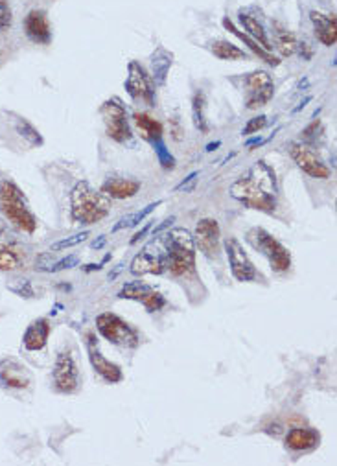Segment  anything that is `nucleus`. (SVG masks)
Returning <instances> with one entry per match:
<instances>
[{
  "label": "nucleus",
  "instance_id": "nucleus-25",
  "mask_svg": "<svg viewBox=\"0 0 337 466\" xmlns=\"http://www.w3.org/2000/svg\"><path fill=\"white\" fill-rule=\"evenodd\" d=\"M172 65L173 54L168 52L165 46H159L153 52V56H151V79H153V83L162 87L166 83V78H168Z\"/></svg>",
  "mask_w": 337,
  "mask_h": 466
},
{
  "label": "nucleus",
  "instance_id": "nucleus-45",
  "mask_svg": "<svg viewBox=\"0 0 337 466\" xmlns=\"http://www.w3.org/2000/svg\"><path fill=\"white\" fill-rule=\"evenodd\" d=\"M310 101H311V96H306V98H304V101H301V106L295 107V109H293V113H299V111H301V109H304V107H306L308 103H310Z\"/></svg>",
  "mask_w": 337,
  "mask_h": 466
},
{
  "label": "nucleus",
  "instance_id": "nucleus-19",
  "mask_svg": "<svg viewBox=\"0 0 337 466\" xmlns=\"http://www.w3.org/2000/svg\"><path fill=\"white\" fill-rule=\"evenodd\" d=\"M321 442V433L313 427H293L286 435V448L293 453H306Z\"/></svg>",
  "mask_w": 337,
  "mask_h": 466
},
{
  "label": "nucleus",
  "instance_id": "nucleus-5",
  "mask_svg": "<svg viewBox=\"0 0 337 466\" xmlns=\"http://www.w3.org/2000/svg\"><path fill=\"white\" fill-rule=\"evenodd\" d=\"M245 242L253 247L254 251L266 256L269 268L275 273H286L291 268V253L276 240L264 227H251L245 233Z\"/></svg>",
  "mask_w": 337,
  "mask_h": 466
},
{
  "label": "nucleus",
  "instance_id": "nucleus-41",
  "mask_svg": "<svg viewBox=\"0 0 337 466\" xmlns=\"http://www.w3.org/2000/svg\"><path fill=\"white\" fill-rule=\"evenodd\" d=\"M173 221H175V216H170L168 220H165V221H162V223H160V225H157L155 229L151 231V236H159V234L165 233L166 229H170V227H172Z\"/></svg>",
  "mask_w": 337,
  "mask_h": 466
},
{
  "label": "nucleus",
  "instance_id": "nucleus-31",
  "mask_svg": "<svg viewBox=\"0 0 337 466\" xmlns=\"http://www.w3.org/2000/svg\"><path fill=\"white\" fill-rule=\"evenodd\" d=\"M204 107H207V100H204L203 91H197L192 98V118H194V126L197 131L209 133V122L204 116Z\"/></svg>",
  "mask_w": 337,
  "mask_h": 466
},
{
  "label": "nucleus",
  "instance_id": "nucleus-27",
  "mask_svg": "<svg viewBox=\"0 0 337 466\" xmlns=\"http://www.w3.org/2000/svg\"><path fill=\"white\" fill-rule=\"evenodd\" d=\"M133 122L135 126H137L140 136H142L146 142H150V144H153L155 141L162 138L165 129H162V123H160L159 120L151 118V116L146 115V113H135Z\"/></svg>",
  "mask_w": 337,
  "mask_h": 466
},
{
  "label": "nucleus",
  "instance_id": "nucleus-33",
  "mask_svg": "<svg viewBox=\"0 0 337 466\" xmlns=\"http://www.w3.org/2000/svg\"><path fill=\"white\" fill-rule=\"evenodd\" d=\"M151 146H153V151H155L157 158H159L160 166L165 168V170H173V168H175V157H173L168 148H166V142L162 141V138H159V141H155Z\"/></svg>",
  "mask_w": 337,
  "mask_h": 466
},
{
  "label": "nucleus",
  "instance_id": "nucleus-37",
  "mask_svg": "<svg viewBox=\"0 0 337 466\" xmlns=\"http://www.w3.org/2000/svg\"><path fill=\"white\" fill-rule=\"evenodd\" d=\"M267 126V116L260 115V116H254V118L249 120L247 123L244 126V135L249 136V135H254V133H260L264 128Z\"/></svg>",
  "mask_w": 337,
  "mask_h": 466
},
{
  "label": "nucleus",
  "instance_id": "nucleus-16",
  "mask_svg": "<svg viewBox=\"0 0 337 466\" xmlns=\"http://www.w3.org/2000/svg\"><path fill=\"white\" fill-rule=\"evenodd\" d=\"M118 299H128V300H137L150 313L160 312V310L165 308L166 299L155 288L147 286L144 282H128L124 284L120 291H118Z\"/></svg>",
  "mask_w": 337,
  "mask_h": 466
},
{
  "label": "nucleus",
  "instance_id": "nucleus-38",
  "mask_svg": "<svg viewBox=\"0 0 337 466\" xmlns=\"http://www.w3.org/2000/svg\"><path fill=\"white\" fill-rule=\"evenodd\" d=\"M11 21H14V15H11V8H9L8 0H0V31H6L11 28Z\"/></svg>",
  "mask_w": 337,
  "mask_h": 466
},
{
  "label": "nucleus",
  "instance_id": "nucleus-14",
  "mask_svg": "<svg viewBox=\"0 0 337 466\" xmlns=\"http://www.w3.org/2000/svg\"><path fill=\"white\" fill-rule=\"evenodd\" d=\"M288 151L295 164L311 179H328L332 173L330 168L321 161L319 155L315 153L310 146L302 144V142H289Z\"/></svg>",
  "mask_w": 337,
  "mask_h": 466
},
{
  "label": "nucleus",
  "instance_id": "nucleus-40",
  "mask_svg": "<svg viewBox=\"0 0 337 466\" xmlns=\"http://www.w3.org/2000/svg\"><path fill=\"white\" fill-rule=\"evenodd\" d=\"M151 225H153V221H147V223L144 225L142 229L138 231V233H135V234H133V238H131V240H129V243H131V245H137V243L140 242V240H142V238H146V234L150 233V231H151Z\"/></svg>",
  "mask_w": 337,
  "mask_h": 466
},
{
  "label": "nucleus",
  "instance_id": "nucleus-30",
  "mask_svg": "<svg viewBox=\"0 0 337 466\" xmlns=\"http://www.w3.org/2000/svg\"><path fill=\"white\" fill-rule=\"evenodd\" d=\"M212 54L222 61H240V59H247V52L244 49H238L236 44L229 43V41H214L210 46Z\"/></svg>",
  "mask_w": 337,
  "mask_h": 466
},
{
  "label": "nucleus",
  "instance_id": "nucleus-36",
  "mask_svg": "<svg viewBox=\"0 0 337 466\" xmlns=\"http://www.w3.org/2000/svg\"><path fill=\"white\" fill-rule=\"evenodd\" d=\"M9 290L17 293L19 297H26V299H31V297H36V291L31 288L30 280L28 278H15L11 284H9Z\"/></svg>",
  "mask_w": 337,
  "mask_h": 466
},
{
  "label": "nucleus",
  "instance_id": "nucleus-24",
  "mask_svg": "<svg viewBox=\"0 0 337 466\" xmlns=\"http://www.w3.org/2000/svg\"><path fill=\"white\" fill-rule=\"evenodd\" d=\"M240 21L242 24H244L245 34H247L249 37H253L262 49L269 50V52L273 50V44H271L269 37H267L266 26L258 21L256 15L251 14V9H240Z\"/></svg>",
  "mask_w": 337,
  "mask_h": 466
},
{
  "label": "nucleus",
  "instance_id": "nucleus-2",
  "mask_svg": "<svg viewBox=\"0 0 337 466\" xmlns=\"http://www.w3.org/2000/svg\"><path fill=\"white\" fill-rule=\"evenodd\" d=\"M111 212V199L96 192L87 181H78L71 192V216L76 223L94 225Z\"/></svg>",
  "mask_w": 337,
  "mask_h": 466
},
{
  "label": "nucleus",
  "instance_id": "nucleus-28",
  "mask_svg": "<svg viewBox=\"0 0 337 466\" xmlns=\"http://www.w3.org/2000/svg\"><path fill=\"white\" fill-rule=\"evenodd\" d=\"M159 205H162V199H159V201H155V203H150V205H147V207H144L142 211H138V212H133V214L124 216V218H120V220H118L115 225H113L111 233L115 234V233H118V231H124V229H131V227H137V225L142 223V221L146 220L147 216H150L151 212L155 211V208L159 207Z\"/></svg>",
  "mask_w": 337,
  "mask_h": 466
},
{
  "label": "nucleus",
  "instance_id": "nucleus-46",
  "mask_svg": "<svg viewBox=\"0 0 337 466\" xmlns=\"http://www.w3.org/2000/svg\"><path fill=\"white\" fill-rule=\"evenodd\" d=\"M219 146H222V141L210 142V144L207 146V151H214V150H217V148H219Z\"/></svg>",
  "mask_w": 337,
  "mask_h": 466
},
{
  "label": "nucleus",
  "instance_id": "nucleus-35",
  "mask_svg": "<svg viewBox=\"0 0 337 466\" xmlns=\"http://www.w3.org/2000/svg\"><path fill=\"white\" fill-rule=\"evenodd\" d=\"M76 265H80V256H78V255H68V256H65V258H61V260L50 262V264L46 265V268L41 269V271L59 273V271H65V269L76 268Z\"/></svg>",
  "mask_w": 337,
  "mask_h": 466
},
{
  "label": "nucleus",
  "instance_id": "nucleus-47",
  "mask_svg": "<svg viewBox=\"0 0 337 466\" xmlns=\"http://www.w3.org/2000/svg\"><path fill=\"white\" fill-rule=\"evenodd\" d=\"M6 233V223L2 220H0V236H2V234Z\"/></svg>",
  "mask_w": 337,
  "mask_h": 466
},
{
  "label": "nucleus",
  "instance_id": "nucleus-8",
  "mask_svg": "<svg viewBox=\"0 0 337 466\" xmlns=\"http://www.w3.org/2000/svg\"><path fill=\"white\" fill-rule=\"evenodd\" d=\"M52 378L53 391L59 392V395H74V392L80 391V367H78V361H76L72 350L65 348V350L58 352L56 363H53Z\"/></svg>",
  "mask_w": 337,
  "mask_h": 466
},
{
  "label": "nucleus",
  "instance_id": "nucleus-9",
  "mask_svg": "<svg viewBox=\"0 0 337 466\" xmlns=\"http://www.w3.org/2000/svg\"><path fill=\"white\" fill-rule=\"evenodd\" d=\"M100 116L105 123V133L111 141L118 142V144H125V142L133 138L128 111H125V107L122 106V101L118 98L103 101L102 107H100Z\"/></svg>",
  "mask_w": 337,
  "mask_h": 466
},
{
  "label": "nucleus",
  "instance_id": "nucleus-10",
  "mask_svg": "<svg viewBox=\"0 0 337 466\" xmlns=\"http://www.w3.org/2000/svg\"><path fill=\"white\" fill-rule=\"evenodd\" d=\"M245 107L251 111L267 106L275 94V81L269 72L254 71L244 76Z\"/></svg>",
  "mask_w": 337,
  "mask_h": 466
},
{
  "label": "nucleus",
  "instance_id": "nucleus-11",
  "mask_svg": "<svg viewBox=\"0 0 337 466\" xmlns=\"http://www.w3.org/2000/svg\"><path fill=\"white\" fill-rule=\"evenodd\" d=\"M225 255L229 258V268H231L232 277L238 282H256L260 278V273L254 268L253 260L249 258L247 251L240 243V240L234 236H229L223 242Z\"/></svg>",
  "mask_w": 337,
  "mask_h": 466
},
{
  "label": "nucleus",
  "instance_id": "nucleus-29",
  "mask_svg": "<svg viewBox=\"0 0 337 466\" xmlns=\"http://www.w3.org/2000/svg\"><path fill=\"white\" fill-rule=\"evenodd\" d=\"M275 26L279 28L275 34H276V46H279L280 50V56L289 58V56H293L295 52H302V49H304V44L306 43H301L297 37L293 36L291 31L284 30L280 24H275Z\"/></svg>",
  "mask_w": 337,
  "mask_h": 466
},
{
  "label": "nucleus",
  "instance_id": "nucleus-15",
  "mask_svg": "<svg viewBox=\"0 0 337 466\" xmlns=\"http://www.w3.org/2000/svg\"><path fill=\"white\" fill-rule=\"evenodd\" d=\"M85 345H87V354H89V361L93 365L94 373L100 376V378L105 380L107 383H120L124 380V373L116 363H113L111 360H107L102 354L100 347H98V338L94 332H89L85 335Z\"/></svg>",
  "mask_w": 337,
  "mask_h": 466
},
{
  "label": "nucleus",
  "instance_id": "nucleus-21",
  "mask_svg": "<svg viewBox=\"0 0 337 466\" xmlns=\"http://www.w3.org/2000/svg\"><path fill=\"white\" fill-rule=\"evenodd\" d=\"M310 21L315 28V37L324 44V46H333L337 43V21L336 15L323 14L313 9L310 14Z\"/></svg>",
  "mask_w": 337,
  "mask_h": 466
},
{
  "label": "nucleus",
  "instance_id": "nucleus-6",
  "mask_svg": "<svg viewBox=\"0 0 337 466\" xmlns=\"http://www.w3.org/2000/svg\"><path fill=\"white\" fill-rule=\"evenodd\" d=\"M96 330L105 341L122 348H137L140 335L133 326L113 312H103L96 317Z\"/></svg>",
  "mask_w": 337,
  "mask_h": 466
},
{
  "label": "nucleus",
  "instance_id": "nucleus-18",
  "mask_svg": "<svg viewBox=\"0 0 337 466\" xmlns=\"http://www.w3.org/2000/svg\"><path fill=\"white\" fill-rule=\"evenodd\" d=\"M24 31L28 39L37 44H48L52 41V26L48 15L43 9H31L24 19Z\"/></svg>",
  "mask_w": 337,
  "mask_h": 466
},
{
  "label": "nucleus",
  "instance_id": "nucleus-23",
  "mask_svg": "<svg viewBox=\"0 0 337 466\" xmlns=\"http://www.w3.org/2000/svg\"><path fill=\"white\" fill-rule=\"evenodd\" d=\"M223 26H225L227 30L231 31L232 36L238 37V39H240L242 43L247 44V49L251 50V52H253L254 56H256V58L262 59L264 63H267V65H271V66H279L280 65V59L276 58L275 54L269 52V50H266V49H262V46H260V44H258L256 41L253 39V37H249L247 34H245V31L238 30V28L234 26V22H232L231 19H229V17L223 19Z\"/></svg>",
  "mask_w": 337,
  "mask_h": 466
},
{
  "label": "nucleus",
  "instance_id": "nucleus-44",
  "mask_svg": "<svg viewBox=\"0 0 337 466\" xmlns=\"http://www.w3.org/2000/svg\"><path fill=\"white\" fill-rule=\"evenodd\" d=\"M105 242H107V236H100L98 238V240H94L93 243H90V247H93V249H102L103 245H105Z\"/></svg>",
  "mask_w": 337,
  "mask_h": 466
},
{
  "label": "nucleus",
  "instance_id": "nucleus-26",
  "mask_svg": "<svg viewBox=\"0 0 337 466\" xmlns=\"http://www.w3.org/2000/svg\"><path fill=\"white\" fill-rule=\"evenodd\" d=\"M23 247L15 242H8L0 245V271H17L24 264Z\"/></svg>",
  "mask_w": 337,
  "mask_h": 466
},
{
  "label": "nucleus",
  "instance_id": "nucleus-3",
  "mask_svg": "<svg viewBox=\"0 0 337 466\" xmlns=\"http://www.w3.org/2000/svg\"><path fill=\"white\" fill-rule=\"evenodd\" d=\"M166 249V271L175 278L195 275V243L187 229H172L162 234Z\"/></svg>",
  "mask_w": 337,
  "mask_h": 466
},
{
  "label": "nucleus",
  "instance_id": "nucleus-39",
  "mask_svg": "<svg viewBox=\"0 0 337 466\" xmlns=\"http://www.w3.org/2000/svg\"><path fill=\"white\" fill-rule=\"evenodd\" d=\"M197 177H199V172H192L187 179H182L181 183H179V185L173 188V192H181V190H185V192H190V190H194V185H195V181H197Z\"/></svg>",
  "mask_w": 337,
  "mask_h": 466
},
{
  "label": "nucleus",
  "instance_id": "nucleus-42",
  "mask_svg": "<svg viewBox=\"0 0 337 466\" xmlns=\"http://www.w3.org/2000/svg\"><path fill=\"white\" fill-rule=\"evenodd\" d=\"M111 258H113L111 253H107V255L103 256V258H102V262H100V264H89V265H85L83 271H87V273H90V271H100V269H103V265H105L107 262H109V260H111Z\"/></svg>",
  "mask_w": 337,
  "mask_h": 466
},
{
  "label": "nucleus",
  "instance_id": "nucleus-17",
  "mask_svg": "<svg viewBox=\"0 0 337 466\" xmlns=\"http://www.w3.org/2000/svg\"><path fill=\"white\" fill-rule=\"evenodd\" d=\"M33 382L30 369L15 358H6L0 361V388L4 389H28Z\"/></svg>",
  "mask_w": 337,
  "mask_h": 466
},
{
  "label": "nucleus",
  "instance_id": "nucleus-34",
  "mask_svg": "<svg viewBox=\"0 0 337 466\" xmlns=\"http://www.w3.org/2000/svg\"><path fill=\"white\" fill-rule=\"evenodd\" d=\"M89 236H90L89 231H83V233H78L74 234V236L65 238V240H59V242H56L52 247H50V253H59V251H65V249H71V247L80 245V243L87 242V238Z\"/></svg>",
  "mask_w": 337,
  "mask_h": 466
},
{
  "label": "nucleus",
  "instance_id": "nucleus-4",
  "mask_svg": "<svg viewBox=\"0 0 337 466\" xmlns=\"http://www.w3.org/2000/svg\"><path fill=\"white\" fill-rule=\"evenodd\" d=\"M0 212L15 229L26 234H33L37 229V218L31 212L30 203L23 190L14 181H0Z\"/></svg>",
  "mask_w": 337,
  "mask_h": 466
},
{
  "label": "nucleus",
  "instance_id": "nucleus-7",
  "mask_svg": "<svg viewBox=\"0 0 337 466\" xmlns=\"http://www.w3.org/2000/svg\"><path fill=\"white\" fill-rule=\"evenodd\" d=\"M129 271L135 277H144V275H165L166 273V249L162 242V234L151 236L150 242L144 245V249L135 258L131 260Z\"/></svg>",
  "mask_w": 337,
  "mask_h": 466
},
{
  "label": "nucleus",
  "instance_id": "nucleus-22",
  "mask_svg": "<svg viewBox=\"0 0 337 466\" xmlns=\"http://www.w3.org/2000/svg\"><path fill=\"white\" fill-rule=\"evenodd\" d=\"M140 181L125 177H109L102 185L100 192L111 199H131L140 192Z\"/></svg>",
  "mask_w": 337,
  "mask_h": 466
},
{
  "label": "nucleus",
  "instance_id": "nucleus-32",
  "mask_svg": "<svg viewBox=\"0 0 337 466\" xmlns=\"http://www.w3.org/2000/svg\"><path fill=\"white\" fill-rule=\"evenodd\" d=\"M15 131L23 136L24 141H26L30 146H43V142H45L43 141V136H41V133L37 131V129L33 128L26 118L17 120V123H15Z\"/></svg>",
  "mask_w": 337,
  "mask_h": 466
},
{
  "label": "nucleus",
  "instance_id": "nucleus-13",
  "mask_svg": "<svg viewBox=\"0 0 337 466\" xmlns=\"http://www.w3.org/2000/svg\"><path fill=\"white\" fill-rule=\"evenodd\" d=\"M194 243L203 256L216 260L222 251V229L214 218H203L197 221L194 231Z\"/></svg>",
  "mask_w": 337,
  "mask_h": 466
},
{
  "label": "nucleus",
  "instance_id": "nucleus-20",
  "mask_svg": "<svg viewBox=\"0 0 337 466\" xmlns=\"http://www.w3.org/2000/svg\"><path fill=\"white\" fill-rule=\"evenodd\" d=\"M50 332H52V326H50V321L46 317H39L36 321L31 323L30 326L26 328L23 335V345L26 350L30 352H37L43 350L48 343Z\"/></svg>",
  "mask_w": 337,
  "mask_h": 466
},
{
  "label": "nucleus",
  "instance_id": "nucleus-43",
  "mask_svg": "<svg viewBox=\"0 0 337 466\" xmlns=\"http://www.w3.org/2000/svg\"><path fill=\"white\" fill-rule=\"evenodd\" d=\"M317 128H319V120H313V122H311L310 126H308V128L302 131V138H304V141H310L311 136H313V131Z\"/></svg>",
  "mask_w": 337,
  "mask_h": 466
},
{
  "label": "nucleus",
  "instance_id": "nucleus-1",
  "mask_svg": "<svg viewBox=\"0 0 337 466\" xmlns=\"http://www.w3.org/2000/svg\"><path fill=\"white\" fill-rule=\"evenodd\" d=\"M231 198L244 203L249 208L273 214L279 205V183L275 170L266 161L254 163L244 177L232 183Z\"/></svg>",
  "mask_w": 337,
  "mask_h": 466
},
{
  "label": "nucleus",
  "instance_id": "nucleus-12",
  "mask_svg": "<svg viewBox=\"0 0 337 466\" xmlns=\"http://www.w3.org/2000/svg\"><path fill=\"white\" fill-rule=\"evenodd\" d=\"M125 91H128V94L133 100L144 101L150 107L155 106V83H153L151 76L146 72V69L138 61H129Z\"/></svg>",
  "mask_w": 337,
  "mask_h": 466
}]
</instances>
